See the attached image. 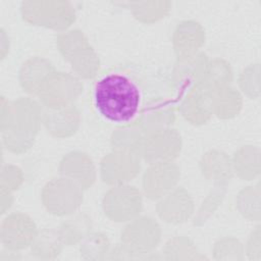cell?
Here are the masks:
<instances>
[{
	"label": "cell",
	"instance_id": "26",
	"mask_svg": "<svg viewBox=\"0 0 261 261\" xmlns=\"http://www.w3.org/2000/svg\"><path fill=\"white\" fill-rule=\"evenodd\" d=\"M144 136L145 135L136 123L124 124L123 126L115 129L111 135L110 144L112 150L139 155Z\"/></svg>",
	"mask_w": 261,
	"mask_h": 261
},
{
	"label": "cell",
	"instance_id": "25",
	"mask_svg": "<svg viewBox=\"0 0 261 261\" xmlns=\"http://www.w3.org/2000/svg\"><path fill=\"white\" fill-rule=\"evenodd\" d=\"M233 172L245 180H252L260 173V151L255 146H243L231 158Z\"/></svg>",
	"mask_w": 261,
	"mask_h": 261
},
{
	"label": "cell",
	"instance_id": "32",
	"mask_svg": "<svg viewBox=\"0 0 261 261\" xmlns=\"http://www.w3.org/2000/svg\"><path fill=\"white\" fill-rule=\"evenodd\" d=\"M244 253L242 243L232 237L219 239L213 247V255L216 260H242Z\"/></svg>",
	"mask_w": 261,
	"mask_h": 261
},
{
	"label": "cell",
	"instance_id": "3",
	"mask_svg": "<svg viewBox=\"0 0 261 261\" xmlns=\"http://www.w3.org/2000/svg\"><path fill=\"white\" fill-rule=\"evenodd\" d=\"M20 11L27 22L53 30H66L75 20L73 6L67 1H23Z\"/></svg>",
	"mask_w": 261,
	"mask_h": 261
},
{
	"label": "cell",
	"instance_id": "30",
	"mask_svg": "<svg viewBox=\"0 0 261 261\" xmlns=\"http://www.w3.org/2000/svg\"><path fill=\"white\" fill-rule=\"evenodd\" d=\"M130 11L136 19L141 22L151 23L163 18L170 10L169 1H148L129 3Z\"/></svg>",
	"mask_w": 261,
	"mask_h": 261
},
{
	"label": "cell",
	"instance_id": "21",
	"mask_svg": "<svg viewBox=\"0 0 261 261\" xmlns=\"http://www.w3.org/2000/svg\"><path fill=\"white\" fill-rule=\"evenodd\" d=\"M199 166L203 176L217 186H226L234 174L231 157L220 150L206 152L202 156Z\"/></svg>",
	"mask_w": 261,
	"mask_h": 261
},
{
	"label": "cell",
	"instance_id": "11",
	"mask_svg": "<svg viewBox=\"0 0 261 261\" xmlns=\"http://www.w3.org/2000/svg\"><path fill=\"white\" fill-rule=\"evenodd\" d=\"M208 62V56L202 52L177 57L171 73V84L179 99L202 83Z\"/></svg>",
	"mask_w": 261,
	"mask_h": 261
},
{
	"label": "cell",
	"instance_id": "10",
	"mask_svg": "<svg viewBox=\"0 0 261 261\" xmlns=\"http://www.w3.org/2000/svg\"><path fill=\"white\" fill-rule=\"evenodd\" d=\"M141 170V158L138 154L115 151L105 155L100 162V175L109 186L127 184Z\"/></svg>",
	"mask_w": 261,
	"mask_h": 261
},
{
	"label": "cell",
	"instance_id": "12",
	"mask_svg": "<svg viewBox=\"0 0 261 261\" xmlns=\"http://www.w3.org/2000/svg\"><path fill=\"white\" fill-rule=\"evenodd\" d=\"M180 178V169L173 161L149 164L143 174V194L150 200H158L174 188Z\"/></svg>",
	"mask_w": 261,
	"mask_h": 261
},
{
	"label": "cell",
	"instance_id": "35",
	"mask_svg": "<svg viewBox=\"0 0 261 261\" xmlns=\"http://www.w3.org/2000/svg\"><path fill=\"white\" fill-rule=\"evenodd\" d=\"M23 181L22 171L19 167L14 165H5L1 170V181L0 188L1 190H5L8 192H13L17 190Z\"/></svg>",
	"mask_w": 261,
	"mask_h": 261
},
{
	"label": "cell",
	"instance_id": "13",
	"mask_svg": "<svg viewBox=\"0 0 261 261\" xmlns=\"http://www.w3.org/2000/svg\"><path fill=\"white\" fill-rule=\"evenodd\" d=\"M37 231V225L31 216L22 212L11 213L1 222V244L13 251L30 248Z\"/></svg>",
	"mask_w": 261,
	"mask_h": 261
},
{
	"label": "cell",
	"instance_id": "5",
	"mask_svg": "<svg viewBox=\"0 0 261 261\" xmlns=\"http://www.w3.org/2000/svg\"><path fill=\"white\" fill-rule=\"evenodd\" d=\"M83 189L72 180L58 176L48 180L42 189L41 200L46 210L55 216H68L83 203Z\"/></svg>",
	"mask_w": 261,
	"mask_h": 261
},
{
	"label": "cell",
	"instance_id": "24",
	"mask_svg": "<svg viewBox=\"0 0 261 261\" xmlns=\"http://www.w3.org/2000/svg\"><path fill=\"white\" fill-rule=\"evenodd\" d=\"M243 99L239 91L231 86L223 87L212 93L213 115L221 119H229L238 115L242 109Z\"/></svg>",
	"mask_w": 261,
	"mask_h": 261
},
{
	"label": "cell",
	"instance_id": "28",
	"mask_svg": "<svg viewBox=\"0 0 261 261\" xmlns=\"http://www.w3.org/2000/svg\"><path fill=\"white\" fill-rule=\"evenodd\" d=\"M198 255L196 245L186 236L169 239L162 249V258L167 260H197Z\"/></svg>",
	"mask_w": 261,
	"mask_h": 261
},
{
	"label": "cell",
	"instance_id": "18",
	"mask_svg": "<svg viewBox=\"0 0 261 261\" xmlns=\"http://www.w3.org/2000/svg\"><path fill=\"white\" fill-rule=\"evenodd\" d=\"M81 124V113L74 105L48 109L43 114V125L54 138L64 139L74 135Z\"/></svg>",
	"mask_w": 261,
	"mask_h": 261
},
{
	"label": "cell",
	"instance_id": "31",
	"mask_svg": "<svg viewBox=\"0 0 261 261\" xmlns=\"http://www.w3.org/2000/svg\"><path fill=\"white\" fill-rule=\"evenodd\" d=\"M259 196V185L246 187L237 196V208L239 212L251 221H259L260 219Z\"/></svg>",
	"mask_w": 261,
	"mask_h": 261
},
{
	"label": "cell",
	"instance_id": "27",
	"mask_svg": "<svg viewBox=\"0 0 261 261\" xmlns=\"http://www.w3.org/2000/svg\"><path fill=\"white\" fill-rule=\"evenodd\" d=\"M232 69L225 60L215 58L209 60L202 84L211 91L230 86L232 82Z\"/></svg>",
	"mask_w": 261,
	"mask_h": 261
},
{
	"label": "cell",
	"instance_id": "33",
	"mask_svg": "<svg viewBox=\"0 0 261 261\" xmlns=\"http://www.w3.org/2000/svg\"><path fill=\"white\" fill-rule=\"evenodd\" d=\"M2 133V143L4 147L12 153L21 154L32 148L35 143L36 136L16 132L12 129H4Z\"/></svg>",
	"mask_w": 261,
	"mask_h": 261
},
{
	"label": "cell",
	"instance_id": "7",
	"mask_svg": "<svg viewBox=\"0 0 261 261\" xmlns=\"http://www.w3.org/2000/svg\"><path fill=\"white\" fill-rule=\"evenodd\" d=\"M102 208L111 221L126 223L141 214L143 194L127 184L112 186L103 197Z\"/></svg>",
	"mask_w": 261,
	"mask_h": 261
},
{
	"label": "cell",
	"instance_id": "17",
	"mask_svg": "<svg viewBox=\"0 0 261 261\" xmlns=\"http://www.w3.org/2000/svg\"><path fill=\"white\" fill-rule=\"evenodd\" d=\"M58 170L61 176L72 180L83 190L91 188L97 176L93 160L88 154L81 151H72L64 155Z\"/></svg>",
	"mask_w": 261,
	"mask_h": 261
},
{
	"label": "cell",
	"instance_id": "8",
	"mask_svg": "<svg viewBox=\"0 0 261 261\" xmlns=\"http://www.w3.org/2000/svg\"><path fill=\"white\" fill-rule=\"evenodd\" d=\"M82 80L71 72L55 71L39 92L38 99L48 109L73 105L83 93Z\"/></svg>",
	"mask_w": 261,
	"mask_h": 261
},
{
	"label": "cell",
	"instance_id": "2",
	"mask_svg": "<svg viewBox=\"0 0 261 261\" xmlns=\"http://www.w3.org/2000/svg\"><path fill=\"white\" fill-rule=\"evenodd\" d=\"M56 45L63 58L70 63L80 79H94L100 69V59L87 37L80 30L61 32L56 38Z\"/></svg>",
	"mask_w": 261,
	"mask_h": 261
},
{
	"label": "cell",
	"instance_id": "14",
	"mask_svg": "<svg viewBox=\"0 0 261 261\" xmlns=\"http://www.w3.org/2000/svg\"><path fill=\"white\" fill-rule=\"evenodd\" d=\"M157 201L158 216L170 224H180L188 221L195 211L192 195L181 187L174 188Z\"/></svg>",
	"mask_w": 261,
	"mask_h": 261
},
{
	"label": "cell",
	"instance_id": "34",
	"mask_svg": "<svg viewBox=\"0 0 261 261\" xmlns=\"http://www.w3.org/2000/svg\"><path fill=\"white\" fill-rule=\"evenodd\" d=\"M259 64H251L246 67L240 74L239 85L242 92L250 98L259 96Z\"/></svg>",
	"mask_w": 261,
	"mask_h": 261
},
{
	"label": "cell",
	"instance_id": "4",
	"mask_svg": "<svg viewBox=\"0 0 261 261\" xmlns=\"http://www.w3.org/2000/svg\"><path fill=\"white\" fill-rule=\"evenodd\" d=\"M42 105L30 98L21 97L8 102L1 100V130L12 129L37 136L43 125Z\"/></svg>",
	"mask_w": 261,
	"mask_h": 261
},
{
	"label": "cell",
	"instance_id": "37",
	"mask_svg": "<svg viewBox=\"0 0 261 261\" xmlns=\"http://www.w3.org/2000/svg\"><path fill=\"white\" fill-rule=\"evenodd\" d=\"M251 260H260V226H256L255 230L250 234L247 245L244 248Z\"/></svg>",
	"mask_w": 261,
	"mask_h": 261
},
{
	"label": "cell",
	"instance_id": "9",
	"mask_svg": "<svg viewBox=\"0 0 261 261\" xmlns=\"http://www.w3.org/2000/svg\"><path fill=\"white\" fill-rule=\"evenodd\" d=\"M182 146L180 134L173 127L144 136L139 156L147 163L174 161Z\"/></svg>",
	"mask_w": 261,
	"mask_h": 261
},
{
	"label": "cell",
	"instance_id": "36",
	"mask_svg": "<svg viewBox=\"0 0 261 261\" xmlns=\"http://www.w3.org/2000/svg\"><path fill=\"white\" fill-rule=\"evenodd\" d=\"M224 191H225V186L215 185V190H213L208 195L206 200L203 202L202 207L198 211V215L195 218V224L199 220L204 221V219H206L210 215V213L216 209V207L221 202V199L224 196Z\"/></svg>",
	"mask_w": 261,
	"mask_h": 261
},
{
	"label": "cell",
	"instance_id": "19",
	"mask_svg": "<svg viewBox=\"0 0 261 261\" xmlns=\"http://www.w3.org/2000/svg\"><path fill=\"white\" fill-rule=\"evenodd\" d=\"M55 71L56 68L50 60L44 57H32L22 63L18 72V82L25 93L37 96Z\"/></svg>",
	"mask_w": 261,
	"mask_h": 261
},
{
	"label": "cell",
	"instance_id": "38",
	"mask_svg": "<svg viewBox=\"0 0 261 261\" xmlns=\"http://www.w3.org/2000/svg\"><path fill=\"white\" fill-rule=\"evenodd\" d=\"M13 201V197H12V193L5 191V190H1V213H5L6 209H9L11 204Z\"/></svg>",
	"mask_w": 261,
	"mask_h": 261
},
{
	"label": "cell",
	"instance_id": "16",
	"mask_svg": "<svg viewBox=\"0 0 261 261\" xmlns=\"http://www.w3.org/2000/svg\"><path fill=\"white\" fill-rule=\"evenodd\" d=\"M212 93L202 83L191 89L180 100L179 111L187 121L195 125L206 123L213 115Z\"/></svg>",
	"mask_w": 261,
	"mask_h": 261
},
{
	"label": "cell",
	"instance_id": "22",
	"mask_svg": "<svg viewBox=\"0 0 261 261\" xmlns=\"http://www.w3.org/2000/svg\"><path fill=\"white\" fill-rule=\"evenodd\" d=\"M91 217L86 213H72L64 219L57 228L64 246L71 247L80 243L92 231Z\"/></svg>",
	"mask_w": 261,
	"mask_h": 261
},
{
	"label": "cell",
	"instance_id": "15",
	"mask_svg": "<svg viewBox=\"0 0 261 261\" xmlns=\"http://www.w3.org/2000/svg\"><path fill=\"white\" fill-rule=\"evenodd\" d=\"M175 118L174 105L170 101L157 98L144 105L140 110L135 123L144 135H148L157 130L172 127Z\"/></svg>",
	"mask_w": 261,
	"mask_h": 261
},
{
	"label": "cell",
	"instance_id": "29",
	"mask_svg": "<svg viewBox=\"0 0 261 261\" xmlns=\"http://www.w3.org/2000/svg\"><path fill=\"white\" fill-rule=\"evenodd\" d=\"M110 248V241L105 233L91 231L80 243V254L85 260H104Z\"/></svg>",
	"mask_w": 261,
	"mask_h": 261
},
{
	"label": "cell",
	"instance_id": "20",
	"mask_svg": "<svg viewBox=\"0 0 261 261\" xmlns=\"http://www.w3.org/2000/svg\"><path fill=\"white\" fill-rule=\"evenodd\" d=\"M205 43V31L196 20H184L177 24L172 36V45L177 57L199 52Z\"/></svg>",
	"mask_w": 261,
	"mask_h": 261
},
{
	"label": "cell",
	"instance_id": "1",
	"mask_svg": "<svg viewBox=\"0 0 261 261\" xmlns=\"http://www.w3.org/2000/svg\"><path fill=\"white\" fill-rule=\"evenodd\" d=\"M93 101L104 119L124 125L137 119L141 110L142 93L136 82L127 75L108 73L96 83Z\"/></svg>",
	"mask_w": 261,
	"mask_h": 261
},
{
	"label": "cell",
	"instance_id": "23",
	"mask_svg": "<svg viewBox=\"0 0 261 261\" xmlns=\"http://www.w3.org/2000/svg\"><path fill=\"white\" fill-rule=\"evenodd\" d=\"M63 246L57 229L45 227L37 231L30 249L35 258L53 260L60 255Z\"/></svg>",
	"mask_w": 261,
	"mask_h": 261
},
{
	"label": "cell",
	"instance_id": "6",
	"mask_svg": "<svg viewBox=\"0 0 261 261\" xmlns=\"http://www.w3.org/2000/svg\"><path fill=\"white\" fill-rule=\"evenodd\" d=\"M161 226L151 216H137L121 231L120 243L132 253L134 258H148L161 241Z\"/></svg>",
	"mask_w": 261,
	"mask_h": 261
}]
</instances>
